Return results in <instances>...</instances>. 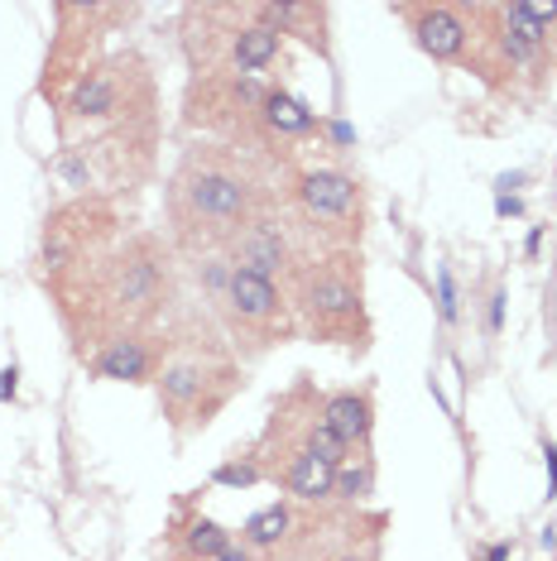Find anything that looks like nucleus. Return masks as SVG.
Returning <instances> with one entry per match:
<instances>
[{"instance_id": "f257e3e1", "label": "nucleus", "mask_w": 557, "mask_h": 561, "mask_svg": "<svg viewBox=\"0 0 557 561\" xmlns=\"http://www.w3.org/2000/svg\"><path fill=\"white\" fill-rule=\"evenodd\" d=\"M255 216H264L255 178L212 149L187 154L179 178H173V226L187 245H226Z\"/></svg>"}, {"instance_id": "f03ea898", "label": "nucleus", "mask_w": 557, "mask_h": 561, "mask_svg": "<svg viewBox=\"0 0 557 561\" xmlns=\"http://www.w3.org/2000/svg\"><path fill=\"white\" fill-rule=\"evenodd\" d=\"M351 264L361 260L337 254V260H312L294 270V308L312 336L365 351L371 322H365V302H361V270H351Z\"/></svg>"}, {"instance_id": "7ed1b4c3", "label": "nucleus", "mask_w": 557, "mask_h": 561, "mask_svg": "<svg viewBox=\"0 0 557 561\" xmlns=\"http://www.w3.org/2000/svg\"><path fill=\"white\" fill-rule=\"evenodd\" d=\"M159 403L179 432H197L221 413V403L236 393V369L212 360V355H173L159 369Z\"/></svg>"}, {"instance_id": "20e7f679", "label": "nucleus", "mask_w": 557, "mask_h": 561, "mask_svg": "<svg viewBox=\"0 0 557 561\" xmlns=\"http://www.w3.org/2000/svg\"><path fill=\"white\" fill-rule=\"evenodd\" d=\"M294 197H298V211L308 216L312 226L337 231L341 240H361L365 207H361L356 178H346L337 169H303L294 183Z\"/></svg>"}, {"instance_id": "39448f33", "label": "nucleus", "mask_w": 557, "mask_h": 561, "mask_svg": "<svg viewBox=\"0 0 557 561\" xmlns=\"http://www.w3.org/2000/svg\"><path fill=\"white\" fill-rule=\"evenodd\" d=\"M221 308L231 317L236 331H250V336H260V346H274V341L294 336V322H288V302L278 284L270 278H255V274H240L231 270L226 278V293H221Z\"/></svg>"}, {"instance_id": "423d86ee", "label": "nucleus", "mask_w": 557, "mask_h": 561, "mask_svg": "<svg viewBox=\"0 0 557 561\" xmlns=\"http://www.w3.org/2000/svg\"><path fill=\"white\" fill-rule=\"evenodd\" d=\"M163 288H169V270H163V254L155 240H135L106 274V293L125 317H149L159 308Z\"/></svg>"}, {"instance_id": "0eeeda50", "label": "nucleus", "mask_w": 557, "mask_h": 561, "mask_svg": "<svg viewBox=\"0 0 557 561\" xmlns=\"http://www.w3.org/2000/svg\"><path fill=\"white\" fill-rule=\"evenodd\" d=\"M226 264L240 274H255V278H294V245H288L284 226L274 221V216H255L250 226H240V231L226 240Z\"/></svg>"}, {"instance_id": "6e6552de", "label": "nucleus", "mask_w": 557, "mask_h": 561, "mask_svg": "<svg viewBox=\"0 0 557 561\" xmlns=\"http://www.w3.org/2000/svg\"><path fill=\"white\" fill-rule=\"evenodd\" d=\"M399 20H409L413 44L423 48L428 58L437 62H462L466 44H471V24H466V10L457 5H395Z\"/></svg>"}, {"instance_id": "1a4fd4ad", "label": "nucleus", "mask_w": 557, "mask_h": 561, "mask_svg": "<svg viewBox=\"0 0 557 561\" xmlns=\"http://www.w3.org/2000/svg\"><path fill=\"white\" fill-rule=\"evenodd\" d=\"M163 369V346H155V336H111L101 341V351L92 355V375L96 379H121V385H145L159 379Z\"/></svg>"}, {"instance_id": "9d476101", "label": "nucleus", "mask_w": 557, "mask_h": 561, "mask_svg": "<svg viewBox=\"0 0 557 561\" xmlns=\"http://www.w3.org/2000/svg\"><path fill=\"white\" fill-rule=\"evenodd\" d=\"M121 68L125 62H111V68H96L87 72V78H78V87H72L68 96V111L78 121H111L121 116L125 106H130V87L121 92Z\"/></svg>"}, {"instance_id": "9b49d317", "label": "nucleus", "mask_w": 557, "mask_h": 561, "mask_svg": "<svg viewBox=\"0 0 557 561\" xmlns=\"http://www.w3.org/2000/svg\"><path fill=\"white\" fill-rule=\"evenodd\" d=\"M322 423L337 432L346 446H365L375 432V403L365 389H341L332 399H322Z\"/></svg>"}, {"instance_id": "f8f14e48", "label": "nucleus", "mask_w": 557, "mask_h": 561, "mask_svg": "<svg viewBox=\"0 0 557 561\" xmlns=\"http://www.w3.org/2000/svg\"><path fill=\"white\" fill-rule=\"evenodd\" d=\"M274 476L284 480L288 494H298V500H308V504L327 500V494H332V484H337V470L327 461H318L312 451H303V446H294V451L284 456V466H278Z\"/></svg>"}, {"instance_id": "ddd939ff", "label": "nucleus", "mask_w": 557, "mask_h": 561, "mask_svg": "<svg viewBox=\"0 0 557 561\" xmlns=\"http://www.w3.org/2000/svg\"><path fill=\"white\" fill-rule=\"evenodd\" d=\"M226 58H231V68L240 72V78H255V72L278 62V34L264 30V24H240V30H231Z\"/></svg>"}, {"instance_id": "4468645a", "label": "nucleus", "mask_w": 557, "mask_h": 561, "mask_svg": "<svg viewBox=\"0 0 557 561\" xmlns=\"http://www.w3.org/2000/svg\"><path fill=\"white\" fill-rule=\"evenodd\" d=\"M260 125H264L270 139H303V135L318 130V116H312L298 96L270 87V96H264V106H260Z\"/></svg>"}, {"instance_id": "2eb2a0df", "label": "nucleus", "mask_w": 557, "mask_h": 561, "mask_svg": "<svg viewBox=\"0 0 557 561\" xmlns=\"http://www.w3.org/2000/svg\"><path fill=\"white\" fill-rule=\"evenodd\" d=\"M231 542H236V533H226L221 523L193 518V523H187V533H183V557L187 561H217Z\"/></svg>"}, {"instance_id": "dca6fc26", "label": "nucleus", "mask_w": 557, "mask_h": 561, "mask_svg": "<svg viewBox=\"0 0 557 561\" xmlns=\"http://www.w3.org/2000/svg\"><path fill=\"white\" fill-rule=\"evenodd\" d=\"M298 446H303V451H312V456H318V461H327V466H346L351 461V446L346 442H341L337 437V432L332 427H327L322 423V413L318 417H312V423L308 427H303V437H298Z\"/></svg>"}, {"instance_id": "f3484780", "label": "nucleus", "mask_w": 557, "mask_h": 561, "mask_svg": "<svg viewBox=\"0 0 557 561\" xmlns=\"http://www.w3.org/2000/svg\"><path fill=\"white\" fill-rule=\"evenodd\" d=\"M284 533H288V508L284 504H270V508H260V514L246 518V528H240V542H246V547H278Z\"/></svg>"}, {"instance_id": "a211bd4d", "label": "nucleus", "mask_w": 557, "mask_h": 561, "mask_svg": "<svg viewBox=\"0 0 557 561\" xmlns=\"http://www.w3.org/2000/svg\"><path fill=\"white\" fill-rule=\"evenodd\" d=\"M264 480V466L260 456H231V461H221L212 470V484H226V490H250V484Z\"/></svg>"}, {"instance_id": "6ab92c4d", "label": "nucleus", "mask_w": 557, "mask_h": 561, "mask_svg": "<svg viewBox=\"0 0 557 561\" xmlns=\"http://www.w3.org/2000/svg\"><path fill=\"white\" fill-rule=\"evenodd\" d=\"M371 484H375V466L365 461H356V456H351L346 466H337V484H332V494H341V500H365V494H371Z\"/></svg>"}, {"instance_id": "aec40b11", "label": "nucleus", "mask_w": 557, "mask_h": 561, "mask_svg": "<svg viewBox=\"0 0 557 561\" xmlns=\"http://www.w3.org/2000/svg\"><path fill=\"white\" fill-rule=\"evenodd\" d=\"M442 317H447V322L457 317V293H452V274L447 270H442Z\"/></svg>"}, {"instance_id": "412c9836", "label": "nucleus", "mask_w": 557, "mask_h": 561, "mask_svg": "<svg viewBox=\"0 0 557 561\" xmlns=\"http://www.w3.org/2000/svg\"><path fill=\"white\" fill-rule=\"evenodd\" d=\"M514 557V542H496V547H486L476 561H510Z\"/></svg>"}, {"instance_id": "4be33fe9", "label": "nucleus", "mask_w": 557, "mask_h": 561, "mask_svg": "<svg viewBox=\"0 0 557 561\" xmlns=\"http://www.w3.org/2000/svg\"><path fill=\"white\" fill-rule=\"evenodd\" d=\"M217 561H250V547H246V542H231V547H226V552H221Z\"/></svg>"}, {"instance_id": "5701e85b", "label": "nucleus", "mask_w": 557, "mask_h": 561, "mask_svg": "<svg viewBox=\"0 0 557 561\" xmlns=\"http://www.w3.org/2000/svg\"><path fill=\"white\" fill-rule=\"evenodd\" d=\"M496 207H500V216H519V211H524V202H519V197H504V193H500Z\"/></svg>"}, {"instance_id": "b1692460", "label": "nucleus", "mask_w": 557, "mask_h": 561, "mask_svg": "<svg viewBox=\"0 0 557 561\" xmlns=\"http://www.w3.org/2000/svg\"><path fill=\"white\" fill-rule=\"evenodd\" d=\"M5 393H15V365H10L5 375H0V399H5Z\"/></svg>"}, {"instance_id": "393cba45", "label": "nucleus", "mask_w": 557, "mask_h": 561, "mask_svg": "<svg viewBox=\"0 0 557 561\" xmlns=\"http://www.w3.org/2000/svg\"><path fill=\"white\" fill-rule=\"evenodd\" d=\"M337 561H371V557H356V552H346V557H337Z\"/></svg>"}, {"instance_id": "a878e982", "label": "nucleus", "mask_w": 557, "mask_h": 561, "mask_svg": "<svg viewBox=\"0 0 557 561\" xmlns=\"http://www.w3.org/2000/svg\"><path fill=\"white\" fill-rule=\"evenodd\" d=\"M548 456H553V470H557V446H553V451H548Z\"/></svg>"}]
</instances>
